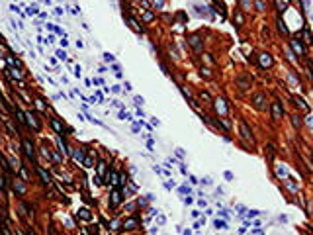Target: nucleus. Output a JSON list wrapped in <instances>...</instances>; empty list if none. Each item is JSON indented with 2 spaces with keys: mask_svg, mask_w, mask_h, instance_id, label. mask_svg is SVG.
Here are the masks:
<instances>
[{
  "mask_svg": "<svg viewBox=\"0 0 313 235\" xmlns=\"http://www.w3.org/2000/svg\"><path fill=\"white\" fill-rule=\"evenodd\" d=\"M213 106H215L217 116H221V117L227 116V102H225L223 98H215V100H213Z\"/></svg>",
  "mask_w": 313,
  "mask_h": 235,
  "instance_id": "obj_1",
  "label": "nucleus"
},
{
  "mask_svg": "<svg viewBox=\"0 0 313 235\" xmlns=\"http://www.w3.org/2000/svg\"><path fill=\"white\" fill-rule=\"evenodd\" d=\"M239 127H241V135H243V139H247V141H251V143H253V131L248 129L247 122H243V120H241Z\"/></svg>",
  "mask_w": 313,
  "mask_h": 235,
  "instance_id": "obj_2",
  "label": "nucleus"
},
{
  "mask_svg": "<svg viewBox=\"0 0 313 235\" xmlns=\"http://www.w3.org/2000/svg\"><path fill=\"white\" fill-rule=\"evenodd\" d=\"M282 114H284V108H282V104L278 102V100H274V102H272V120H280Z\"/></svg>",
  "mask_w": 313,
  "mask_h": 235,
  "instance_id": "obj_3",
  "label": "nucleus"
},
{
  "mask_svg": "<svg viewBox=\"0 0 313 235\" xmlns=\"http://www.w3.org/2000/svg\"><path fill=\"white\" fill-rule=\"evenodd\" d=\"M137 225H139V220H137V217H127V220L121 223V229L131 231V229H137Z\"/></svg>",
  "mask_w": 313,
  "mask_h": 235,
  "instance_id": "obj_4",
  "label": "nucleus"
},
{
  "mask_svg": "<svg viewBox=\"0 0 313 235\" xmlns=\"http://www.w3.org/2000/svg\"><path fill=\"white\" fill-rule=\"evenodd\" d=\"M22 145H24V151H26V155H27V159H35V151H33V145H32V141L29 139H24L22 141Z\"/></svg>",
  "mask_w": 313,
  "mask_h": 235,
  "instance_id": "obj_5",
  "label": "nucleus"
},
{
  "mask_svg": "<svg viewBox=\"0 0 313 235\" xmlns=\"http://www.w3.org/2000/svg\"><path fill=\"white\" fill-rule=\"evenodd\" d=\"M264 100H266V96H264V94H256V96L253 98V106L254 108H256V110H264Z\"/></svg>",
  "mask_w": 313,
  "mask_h": 235,
  "instance_id": "obj_6",
  "label": "nucleus"
},
{
  "mask_svg": "<svg viewBox=\"0 0 313 235\" xmlns=\"http://www.w3.org/2000/svg\"><path fill=\"white\" fill-rule=\"evenodd\" d=\"M258 63H260V67L268 69V67H272V57H270L268 53H260V55H258Z\"/></svg>",
  "mask_w": 313,
  "mask_h": 235,
  "instance_id": "obj_7",
  "label": "nucleus"
},
{
  "mask_svg": "<svg viewBox=\"0 0 313 235\" xmlns=\"http://www.w3.org/2000/svg\"><path fill=\"white\" fill-rule=\"evenodd\" d=\"M119 202H121V192H119L117 188H114V190H112V196H110V204H112V208H116V206H117Z\"/></svg>",
  "mask_w": 313,
  "mask_h": 235,
  "instance_id": "obj_8",
  "label": "nucleus"
},
{
  "mask_svg": "<svg viewBox=\"0 0 313 235\" xmlns=\"http://www.w3.org/2000/svg\"><path fill=\"white\" fill-rule=\"evenodd\" d=\"M292 49L298 53V55H305V47L301 45L300 39H292Z\"/></svg>",
  "mask_w": 313,
  "mask_h": 235,
  "instance_id": "obj_9",
  "label": "nucleus"
},
{
  "mask_svg": "<svg viewBox=\"0 0 313 235\" xmlns=\"http://www.w3.org/2000/svg\"><path fill=\"white\" fill-rule=\"evenodd\" d=\"M237 84H239V88H241V90H247L248 86H251V78L239 77V78H237Z\"/></svg>",
  "mask_w": 313,
  "mask_h": 235,
  "instance_id": "obj_10",
  "label": "nucleus"
},
{
  "mask_svg": "<svg viewBox=\"0 0 313 235\" xmlns=\"http://www.w3.org/2000/svg\"><path fill=\"white\" fill-rule=\"evenodd\" d=\"M26 117H27V122H29V125H32L33 129H35V131H39V122L35 120V116H33L32 112H27V114H26Z\"/></svg>",
  "mask_w": 313,
  "mask_h": 235,
  "instance_id": "obj_11",
  "label": "nucleus"
},
{
  "mask_svg": "<svg viewBox=\"0 0 313 235\" xmlns=\"http://www.w3.org/2000/svg\"><path fill=\"white\" fill-rule=\"evenodd\" d=\"M188 41H190V45L194 47V49H202V39H200V35H192Z\"/></svg>",
  "mask_w": 313,
  "mask_h": 235,
  "instance_id": "obj_12",
  "label": "nucleus"
},
{
  "mask_svg": "<svg viewBox=\"0 0 313 235\" xmlns=\"http://www.w3.org/2000/svg\"><path fill=\"white\" fill-rule=\"evenodd\" d=\"M108 182H110L112 186H117V174L114 172V170H108Z\"/></svg>",
  "mask_w": 313,
  "mask_h": 235,
  "instance_id": "obj_13",
  "label": "nucleus"
},
{
  "mask_svg": "<svg viewBox=\"0 0 313 235\" xmlns=\"http://www.w3.org/2000/svg\"><path fill=\"white\" fill-rule=\"evenodd\" d=\"M72 159L80 163V161L84 159V151H82V149H74V151H72Z\"/></svg>",
  "mask_w": 313,
  "mask_h": 235,
  "instance_id": "obj_14",
  "label": "nucleus"
},
{
  "mask_svg": "<svg viewBox=\"0 0 313 235\" xmlns=\"http://www.w3.org/2000/svg\"><path fill=\"white\" fill-rule=\"evenodd\" d=\"M37 172H39V176H41V180H43V182H45V184L49 182V180H51V176L47 174V172H45V170H43V169H41V167H37Z\"/></svg>",
  "mask_w": 313,
  "mask_h": 235,
  "instance_id": "obj_15",
  "label": "nucleus"
},
{
  "mask_svg": "<svg viewBox=\"0 0 313 235\" xmlns=\"http://www.w3.org/2000/svg\"><path fill=\"white\" fill-rule=\"evenodd\" d=\"M51 125H53V129L57 131V133H63V125L59 124V120H55V117H51Z\"/></svg>",
  "mask_w": 313,
  "mask_h": 235,
  "instance_id": "obj_16",
  "label": "nucleus"
},
{
  "mask_svg": "<svg viewBox=\"0 0 313 235\" xmlns=\"http://www.w3.org/2000/svg\"><path fill=\"white\" fill-rule=\"evenodd\" d=\"M293 104H295V106H300L301 110H305V112H307V110H309V106H307V104H305V102H303V100H301V98H293Z\"/></svg>",
  "mask_w": 313,
  "mask_h": 235,
  "instance_id": "obj_17",
  "label": "nucleus"
},
{
  "mask_svg": "<svg viewBox=\"0 0 313 235\" xmlns=\"http://www.w3.org/2000/svg\"><path fill=\"white\" fill-rule=\"evenodd\" d=\"M78 215L82 217V220H90L92 215H90V210L88 208H82V210H78Z\"/></svg>",
  "mask_w": 313,
  "mask_h": 235,
  "instance_id": "obj_18",
  "label": "nucleus"
},
{
  "mask_svg": "<svg viewBox=\"0 0 313 235\" xmlns=\"http://www.w3.org/2000/svg\"><path fill=\"white\" fill-rule=\"evenodd\" d=\"M14 188L18 190V194H22V196L26 194V186H24V184L20 182V180H16V182H14Z\"/></svg>",
  "mask_w": 313,
  "mask_h": 235,
  "instance_id": "obj_19",
  "label": "nucleus"
},
{
  "mask_svg": "<svg viewBox=\"0 0 313 235\" xmlns=\"http://www.w3.org/2000/svg\"><path fill=\"white\" fill-rule=\"evenodd\" d=\"M213 227L215 229H227V222H223V220H215Z\"/></svg>",
  "mask_w": 313,
  "mask_h": 235,
  "instance_id": "obj_20",
  "label": "nucleus"
},
{
  "mask_svg": "<svg viewBox=\"0 0 313 235\" xmlns=\"http://www.w3.org/2000/svg\"><path fill=\"white\" fill-rule=\"evenodd\" d=\"M235 20H237V26H243V24H245V16H243L239 10L235 12Z\"/></svg>",
  "mask_w": 313,
  "mask_h": 235,
  "instance_id": "obj_21",
  "label": "nucleus"
},
{
  "mask_svg": "<svg viewBox=\"0 0 313 235\" xmlns=\"http://www.w3.org/2000/svg\"><path fill=\"white\" fill-rule=\"evenodd\" d=\"M82 163H84L86 169H92V167H94V159H92V157H84V159H82Z\"/></svg>",
  "mask_w": 313,
  "mask_h": 235,
  "instance_id": "obj_22",
  "label": "nucleus"
},
{
  "mask_svg": "<svg viewBox=\"0 0 313 235\" xmlns=\"http://www.w3.org/2000/svg\"><path fill=\"white\" fill-rule=\"evenodd\" d=\"M292 124H293V127H300L301 125V117L295 114V116H292Z\"/></svg>",
  "mask_w": 313,
  "mask_h": 235,
  "instance_id": "obj_23",
  "label": "nucleus"
},
{
  "mask_svg": "<svg viewBox=\"0 0 313 235\" xmlns=\"http://www.w3.org/2000/svg\"><path fill=\"white\" fill-rule=\"evenodd\" d=\"M200 75H202V77H206V78H209V77H211V72H209V69H208V67H202V69H200Z\"/></svg>",
  "mask_w": 313,
  "mask_h": 235,
  "instance_id": "obj_24",
  "label": "nucleus"
},
{
  "mask_svg": "<svg viewBox=\"0 0 313 235\" xmlns=\"http://www.w3.org/2000/svg\"><path fill=\"white\" fill-rule=\"evenodd\" d=\"M303 41H307V43H309V41H311V33H309V30H303Z\"/></svg>",
  "mask_w": 313,
  "mask_h": 235,
  "instance_id": "obj_25",
  "label": "nucleus"
},
{
  "mask_svg": "<svg viewBox=\"0 0 313 235\" xmlns=\"http://www.w3.org/2000/svg\"><path fill=\"white\" fill-rule=\"evenodd\" d=\"M278 30H280L282 33H288V27L284 26V22H282V20H278Z\"/></svg>",
  "mask_w": 313,
  "mask_h": 235,
  "instance_id": "obj_26",
  "label": "nucleus"
},
{
  "mask_svg": "<svg viewBox=\"0 0 313 235\" xmlns=\"http://www.w3.org/2000/svg\"><path fill=\"white\" fill-rule=\"evenodd\" d=\"M143 20H145V22H153V20H155V16H153L151 12H145V14H143Z\"/></svg>",
  "mask_w": 313,
  "mask_h": 235,
  "instance_id": "obj_27",
  "label": "nucleus"
},
{
  "mask_svg": "<svg viewBox=\"0 0 313 235\" xmlns=\"http://www.w3.org/2000/svg\"><path fill=\"white\" fill-rule=\"evenodd\" d=\"M104 59L108 61V63H114V61H116V57H114L112 53H104Z\"/></svg>",
  "mask_w": 313,
  "mask_h": 235,
  "instance_id": "obj_28",
  "label": "nucleus"
},
{
  "mask_svg": "<svg viewBox=\"0 0 313 235\" xmlns=\"http://www.w3.org/2000/svg\"><path fill=\"white\" fill-rule=\"evenodd\" d=\"M112 71L116 72V77H121V71H119V65H116V63H114V65H112Z\"/></svg>",
  "mask_w": 313,
  "mask_h": 235,
  "instance_id": "obj_29",
  "label": "nucleus"
},
{
  "mask_svg": "<svg viewBox=\"0 0 313 235\" xmlns=\"http://www.w3.org/2000/svg\"><path fill=\"white\" fill-rule=\"evenodd\" d=\"M119 120H131V116L125 110H121V112H119Z\"/></svg>",
  "mask_w": 313,
  "mask_h": 235,
  "instance_id": "obj_30",
  "label": "nucleus"
},
{
  "mask_svg": "<svg viewBox=\"0 0 313 235\" xmlns=\"http://www.w3.org/2000/svg\"><path fill=\"white\" fill-rule=\"evenodd\" d=\"M276 6H278V10H280V12H284V10H286V2L278 0V2H276Z\"/></svg>",
  "mask_w": 313,
  "mask_h": 235,
  "instance_id": "obj_31",
  "label": "nucleus"
},
{
  "mask_svg": "<svg viewBox=\"0 0 313 235\" xmlns=\"http://www.w3.org/2000/svg\"><path fill=\"white\" fill-rule=\"evenodd\" d=\"M202 59H206V63H208V65H213V59L209 57L208 53H204V55H202Z\"/></svg>",
  "mask_w": 313,
  "mask_h": 235,
  "instance_id": "obj_32",
  "label": "nucleus"
},
{
  "mask_svg": "<svg viewBox=\"0 0 313 235\" xmlns=\"http://www.w3.org/2000/svg\"><path fill=\"white\" fill-rule=\"evenodd\" d=\"M135 104H137V106H143V104H145L143 96H135Z\"/></svg>",
  "mask_w": 313,
  "mask_h": 235,
  "instance_id": "obj_33",
  "label": "nucleus"
},
{
  "mask_svg": "<svg viewBox=\"0 0 313 235\" xmlns=\"http://www.w3.org/2000/svg\"><path fill=\"white\" fill-rule=\"evenodd\" d=\"M180 192H182V194H190L192 190H190V186H182V188H180Z\"/></svg>",
  "mask_w": 313,
  "mask_h": 235,
  "instance_id": "obj_34",
  "label": "nucleus"
},
{
  "mask_svg": "<svg viewBox=\"0 0 313 235\" xmlns=\"http://www.w3.org/2000/svg\"><path fill=\"white\" fill-rule=\"evenodd\" d=\"M256 10H260V12L266 10V8H264V2H256Z\"/></svg>",
  "mask_w": 313,
  "mask_h": 235,
  "instance_id": "obj_35",
  "label": "nucleus"
},
{
  "mask_svg": "<svg viewBox=\"0 0 313 235\" xmlns=\"http://www.w3.org/2000/svg\"><path fill=\"white\" fill-rule=\"evenodd\" d=\"M104 165H106V163H100V165H98V170H100V174H104V170H106Z\"/></svg>",
  "mask_w": 313,
  "mask_h": 235,
  "instance_id": "obj_36",
  "label": "nucleus"
},
{
  "mask_svg": "<svg viewBox=\"0 0 313 235\" xmlns=\"http://www.w3.org/2000/svg\"><path fill=\"white\" fill-rule=\"evenodd\" d=\"M200 96H202V98H204V100H208V102H209V100H211V96H209L208 92H202V94H200Z\"/></svg>",
  "mask_w": 313,
  "mask_h": 235,
  "instance_id": "obj_37",
  "label": "nucleus"
},
{
  "mask_svg": "<svg viewBox=\"0 0 313 235\" xmlns=\"http://www.w3.org/2000/svg\"><path fill=\"white\" fill-rule=\"evenodd\" d=\"M57 57L59 59H67V53L65 51H57Z\"/></svg>",
  "mask_w": 313,
  "mask_h": 235,
  "instance_id": "obj_38",
  "label": "nucleus"
},
{
  "mask_svg": "<svg viewBox=\"0 0 313 235\" xmlns=\"http://www.w3.org/2000/svg\"><path fill=\"white\" fill-rule=\"evenodd\" d=\"M35 102H37V108H39V110H45V104H43L41 100H35Z\"/></svg>",
  "mask_w": 313,
  "mask_h": 235,
  "instance_id": "obj_39",
  "label": "nucleus"
},
{
  "mask_svg": "<svg viewBox=\"0 0 313 235\" xmlns=\"http://www.w3.org/2000/svg\"><path fill=\"white\" fill-rule=\"evenodd\" d=\"M164 222H166V220H164V215H159V220H156V223H159V225H163Z\"/></svg>",
  "mask_w": 313,
  "mask_h": 235,
  "instance_id": "obj_40",
  "label": "nucleus"
},
{
  "mask_svg": "<svg viewBox=\"0 0 313 235\" xmlns=\"http://www.w3.org/2000/svg\"><path fill=\"white\" fill-rule=\"evenodd\" d=\"M258 214H260L258 210H251V212H248V215H253V217H254V215H258Z\"/></svg>",
  "mask_w": 313,
  "mask_h": 235,
  "instance_id": "obj_41",
  "label": "nucleus"
},
{
  "mask_svg": "<svg viewBox=\"0 0 313 235\" xmlns=\"http://www.w3.org/2000/svg\"><path fill=\"white\" fill-rule=\"evenodd\" d=\"M4 180H6V178H4V176H0V188H4V186H6V182H4Z\"/></svg>",
  "mask_w": 313,
  "mask_h": 235,
  "instance_id": "obj_42",
  "label": "nucleus"
},
{
  "mask_svg": "<svg viewBox=\"0 0 313 235\" xmlns=\"http://www.w3.org/2000/svg\"><path fill=\"white\" fill-rule=\"evenodd\" d=\"M248 6H251V4H248V0H243V8H245V10H248Z\"/></svg>",
  "mask_w": 313,
  "mask_h": 235,
  "instance_id": "obj_43",
  "label": "nucleus"
},
{
  "mask_svg": "<svg viewBox=\"0 0 313 235\" xmlns=\"http://www.w3.org/2000/svg\"><path fill=\"white\" fill-rule=\"evenodd\" d=\"M223 176H225L227 180H233V174H231V172H225V174H223Z\"/></svg>",
  "mask_w": 313,
  "mask_h": 235,
  "instance_id": "obj_44",
  "label": "nucleus"
},
{
  "mask_svg": "<svg viewBox=\"0 0 313 235\" xmlns=\"http://www.w3.org/2000/svg\"><path fill=\"white\" fill-rule=\"evenodd\" d=\"M202 184H206V186H209V184H211V180H209V178H204V180H202Z\"/></svg>",
  "mask_w": 313,
  "mask_h": 235,
  "instance_id": "obj_45",
  "label": "nucleus"
},
{
  "mask_svg": "<svg viewBox=\"0 0 313 235\" xmlns=\"http://www.w3.org/2000/svg\"><path fill=\"white\" fill-rule=\"evenodd\" d=\"M253 235H262V229H256V231H253Z\"/></svg>",
  "mask_w": 313,
  "mask_h": 235,
  "instance_id": "obj_46",
  "label": "nucleus"
},
{
  "mask_svg": "<svg viewBox=\"0 0 313 235\" xmlns=\"http://www.w3.org/2000/svg\"><path fill=\"white\" fill-rule=\"evenodd\" d=\"M184 235H192V231L190 229H184Z\"/></svg>",
  "mask_w": 313,
  "mask_h": 235,
  "instance_id": "obj_47",
  "label": "nucleus"
},
{
  "mask_svg": "<svg viewBox=\"0 0 313 235\" xmlns=\"http://www.w3.org/2000/svg\"><path fill=\"white\" fill-rule=\"evenodd\" d=\"M0 43H2V35H0Z\"/></svg>",
  "mask_w": 313,
  "mask_h": 235,
  "instance_id": "obj_48",
  "label": "nucleus"
}]
</instances>
